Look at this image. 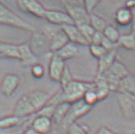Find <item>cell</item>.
<instances>
[{
	"label": "cell",
	"mask_w": 135,
	"mask_h": 134,
	"mask_svg": "<svg viewBox=\"0 0 135 134\" xmlns=\"http://www.w3.org/2000/svg\"><path fill=\"white\" fill-rule=\"evenodd\" d=\"M129 74L127 67L116 59L109 69L102 76L106 80L110 91L117 92L119 81Z\"/></svg>",
	"instance_id": "cell-3"
},
{
	"label": "cell",
	"mask_w": 135,
	"mask_h": 134,
	"mask_svg": "<svg viewBox=\"0 0 135 134\" xmlns=\"http://www.w3.org/2000/svg\"><path fill=\"white\" fill-rule=\"evenodd\" d=\"M31 1V0H16L18 7H19L20 10H22V11H25L26 10V5Z\"/></svg>",
	"instance_id": "cell-40"
},
{
	"label": "cell",
	"mask_w": 135,
	"mask_h": 134,
	"mask_svg": "<svg viewBox=\"0 0 135 134\" xmlns=\"http://www.w3.org/2000/svg\"><path fill=\"white\" fill-rule=\"evenodd\" d=\"M46 11L47 9H45L39 1H37V0H31L26 5L25 12H27L38 18H45Z\"/></svg>",
	"instance_id": "cell-25"
},
{
	"label": "cell",
	"mask_w": 135,
	"mask_h": 134,
	"mask_svg": "<svg viewBox=\"0 0 135 134\" xmlns=\"http://www.w3.org/2000/svg\"><path fill=\"white\" fill-rule=\"evenodd\" d=\"M89 51L91 55L97 59L101 58L107 52L101 44H89Z\"/></svg>",
	"instance_id": "cell-32"
},
{
	"label": "cell",
	"mask_w": 135,
	"mask_h": 134,
	"mask_svg": "<svg viewBox=\"0 0 135 134\" xmlns=\"http://www.w3.org/2000/svg\"><path fill=\"white\" fill-rule=\"evenodd\" d=\"M103 34L107 39L114 44H117L121 35L118 29L112 25H107L103 31Z\"/></svg>",
	"instance_id": "cell-28"
},
{
	"label": "cell",
	"mask_w": 135,
	"mask_h": 134,
	"mask_svg": "<svg viewBox=\"0 0 135 134\" xmlns=\"http://www.w3.org/2000/svg\"><path fill=\"white\" fill-rule=\"evenodd\" d=\"M101 1L102 0H84V8L86 9L88 14H91Z\"/></svg>",
	"instance_id": "cell-36"
},
{
	"label": "cell",
	"mask_w": 135,
	"mask_h": 134,
	"mask_svg": "<svg viewBox=\"0 0 135 134\" xmlns=\"http://www.w3.org/2000/svg\"><path fill=\"white\" fill-rule=\"evenodd\" d=\"M117 46L118 48H122L128 51L135 50V36L131 33L120 35L117 42Z\"/></svg>",
	"instance_id": "cell-26"
},
{
	"label": "cell",
	"mask_w": 135,
	"mask_h": 134,
	"mask_svg": "<svg viewBox=\"0 0 135 134\" xmlns=\"http://www.w3.org/2000/svg\"><path fill=\"white\" fill-rule=\"evenodd\" d=\"M60 27L65 33L70 42H73L77 45L89 46L90 43L84 37V35L81 33L79 28L76 25H64Z\"/></svg>",
	"instance_id": "cell-12"
},
{
	"label": "cell",
	"mask_w": 135,
	"mask_h": 134,
	"mask_svg": "<svg viewBox=\"0 0 135 134\" xmlns=\"http://www.w3.org/2000/svg\"><path fill=\"white\" fill-rule=\"evenodd\" d=\"M50 24L56 26H62L64 25H73L74 24L73 19L66 11H56V10H47L45 16Z\"/></svg>",
	"instance_id": "cell-9"
},
{
	"label": "cell",
	"mask_w": 135,
	"mask_h": 134,
	"mask_svg": "<svg viewBox=\"0 0 135 134\" xmlns=\"http://www.w3.org/2000/svg\"><path fill=\"white\" fill-rule=\"evenodd\" d=\"M65 63L63 59L55 53H52L49 63V77L54 82H60L61 76L65 68Z\"/></svg>",
	"instance_id": "cell-10"
},
{
	"label": "cell",
	"mask_w": 135,
	"mask_h": 134,
	"mask_svg": "<svg viewBox=\"0 0 135 134\" xmlns=\"http://www.w3.org/2000/svg\"><path fill=\"white\" fill-rule=\"evenodd\" d=\"M56 105H52V104H47L46 106H45L42 109H41L39 111H37L36 113L37 115H41V116H45L48 117L49 118L52 119L53 112H54V109H55Z\"/></svg>",
	"instance_id": "cell-35"
},
{
	"label": "cell",
	"mask_w": 135,
	"mask_h": 134,
	"mask_svg": "<svg viewBox=\"0 0 135 134\" xmlns=\"http://www.w3.org/2000/svg\"><path fill=\"white\" fill-rule=\"evenodd\" d=\"M31 117L21 118L15 115H11V116H7V117L0 118V130L9 129V128L16 127L18 125H22L26 121H28Z\"/></svg>",
	"instance_id": "cell-22"
},
{
	"label": "cell",
	"mask_w": 135,
	"mask_h": 134,
	"mask_svg": "<svg viewBox=\"0 0 135 134\" xmlns=\"http://www.w3.org/2000/svg\"><path fill=\"white\" fill-rule=\"evenodd\" d=\"M67 134H88V128L86 125L77 123H72L66 128Z\"/></svg>",
	"instance_id": "cell-29"
},
{
	"label": "cell",
	"mask_w": 135,
	"mask_h": 134,
	"mask_svg": "<svg viewBox=\"0 0 135 134\" xmlns=\"http://www.w3.org/2000/svg\"><path fill=\"white\" fill-rule=\"evenodd\" d=\"M0 58H3V57H2V56H1V55H0Z\"/></svg>",
	"instance_id": "cell-45"
},
{
	"label": "cell",
	"mask_w": 135,
	"mask_h": 134,
	"mask_svg": "<svg viewBox=\"0 0 135 134\" xmlns=\"http://www.w3.org/2000/svg\"><path fill=\"white\" fill-rule=\"evenodd\" d=\"M19 52V61L24 66H30L38 63L37 56L33 52L28 43H23L18 45Z\"/></svg>",
	"instance_id": "cell-17"
},
{
	"label": "cell",
	"mask_w": 135,
	"mask_h": 134,
	"mask_svg": "<svg viewBox=\"0 0 135 134\" xmlns=\"http://www.w3.org/2000/svg\"><path fill=\"white\" fill-rule=\"evenodd\" d=\"M21 134H40V133H38L37 132H36V131L30 125V126L26 127V128L22 131V132Z\"/></svg>",
	"instance_id": "cell-41"
},
{
	"label": "cell",
	"mask_w": 135,
	"mask_h": 134,
	"mask_svg": "<svg viewBox=\"0 0 135 134\" xmlns=\"http://www.w3.org/2000/svg\"><path fill=\"white\" fill-rule=\"evenodd\" d=\"M95 134H118V133L112 131L111 129H110L109 128L106 126H103L96 132Z\"/></svg>",
	"instance_id": "cell-39"
},
{
	"label": "cell",
	"mask_w": 135,
	"mask_h": 134,
	"mask_svg": "<svg viewBox=\"0 0 135 134\" xmlns=\"http://www.w3.org/2000/svg\"><path fill=\"white\" fill-rule=\"evenodd\" d=\"M27 95L31 104L34 107L36 113L46 106L51 98L47 92L41 90H34Z\"/></svg>",
	"instance_id": "cell-14"
},
{
	"label": "cell",
	"mask_w": 135,
	"mask_h": 134,
	"mask_svg": "<svg viewBox=\"0 0 135 134\" xmlns=\"http://www.w3.org/2000/svg\"><path fill=\"white\" fill-rule=\"evenodd\" d=\"M117 52L118 48L107 51L101 58L98 59L96 76H102L109 69V68L117 59Z\"/></svg>",
	"instance_id": "cell-15"
},
{
	"label": "cell",
	"mask_w": 135,
	"mask_h": 134,
	"mask_svg": "<svg viewBox=\"0 0 135 134\" xmlns=\"http://www.w3.org/2000/svg\"><path fill=\"white\" fill-rule=\"evenodd\" d=\"M64 8L76 7H84V0H62Z\"/></svg>",
	"instance_id": "cell-37"
},
{
	"label": "cell",
	"mask_w": 135,
	"mask_h": 134,
	"mask_svg": "<svg viewBox=\"0 0 135 134\" xmlns=\"http://www.w3.org/2000/svg\"><path fill=\"white\" fill-rule=\"evenodd\" d=\"M0 25L11 26L30 33L36 30L33 25L17 15L2 3H0Z\"/></svg>",
	"instance_id": "cell-2"
},
{
	"label": "cell",
	"mask_w": 135,
	"mask_h": 134,
	"mask_svg": "<svg viewBox=\"0 0 135 134\" xmlns=\"http://www.w3.org/2000/svg\"><path fill=\"white\" fill-rule=\"evenodd\" d=\"M66 12L69 14L71 18L73 19L74 25L80 26L83 24L89 23V15L84 7H69L65 8Z\"/></svg>",
	"instance_id": "cell-16"
},
{
	"label": "cell",
	"mask_w": 135,
	"mask_h": 134,
	"mask_svg": "<svg viewBox=\"0 0 135 134\" xmlns=\"http://www.w3.org/2000/svg\"><path fill=\"white\" fill-rule=\"evenodd\" d=\"M31 74L33 76V78L37 79V80H40L41 79L44 75H45V68L41 63H36L35 64L32 65L31 67Z\"/></svg>",
	"instance_id": "cell-34"
},
{
	"label": "cell",
	"mask_w": 135,
	"mask_h": 134,
	"mask_svg": "<svg viewBox=\"0 0 135 134\" xmlns=\"http://www.w3.org/2000/svg\"><path fill=\"white\" fill-rule=\"evenodd\" d=\"M89 24L95 31L101 33H103V31L107 26V23L104 18L94 13H91L89 15Z\"/></svg>",
	"instance_id": "cell-27"
},
{
	"label": "cell",
	"mask_w": 135,
	"mask_h": 134,
	"mask_svg": "<svg viewBox=\"0 0 135 134\" xmlns=\"http://www.w3.org/2000/svg\"><path fill=\"white\" fill-rule=\"evenodd\" d=\"M133 134H135V133H133Z\"/></svg>",
	"instance_id": "cell-46"
},
{
	"label": "cell",
	"mask_w": 135,
	"mask_h": 134,
	"mask_svg": "<svg viewBox=\"0 0 135 134\" xmlns=\"http://www.w3.org/2000/svg\"><path fill=\"white\" fill-rule=\"evenodd\" d=\"M80 31L81 32V33L84 35V37L88 40V41L91 44V40L94 35V33H95V30L91 27V26L88 23V24H83L80 26H76Z\"/></svg>",
	"instance_id": "cell-31"
},
{
	"label": "cell",
	"mask_w": 135,
	"mask_h": 134,
	"mask_svg": "<svg viewBox=\"0 0 135 134\" xmlns=\"http://www.w3.org/2000/svg\"><path fill=\"white\" fill-rule=\"evenodd\" d=\"M93 106H91L88 104H86L83 99L79 100L73 104H71L69 110L65 118L64 119L63 122L60 125L63 129L66 131V128L69 125L72 123L76 121L79 118L84 117L87 113H88L91 110Z\"/></svg>",
	"instance_id": "cell-4"
},
{
	"label": "cell",
	"mask_w": 135,
	"mask_h": 134,
	"mask_svg": "<svg viewBox=\"0 0 135 134\" xmlns=\"http://www.w3.org/2000/svg\"><path fill=\"white\" fill-rule=\"evenodd\" d=\"M30 126L40 134H48L52 130L53 124L51 118L35 113L32 118Z\"/></svg>",
	"instance_id": "cell-13"
},
{
	"label": "cell",
	"mask_w": 135,
	"mask_h": 134,
	"mask_svg": "<svg viewBox=\"0 0 135 134\" xmlns=\"http://www.w3.org/2000/svg\"><path fill=\"white\" fill-rule=\"evenodd\" d=\"M133 14L132 10L126 7L118 8L114 15L115 22L120 26H126L130 25L133 21Z\"/></svg>",
	"instance_id": "cell-18"
},
{
	"label": "cell",
	"mask_w": 135,
	"mask_h": 134,
	"mask_svg": "<svg viewBox=\"0 0 135 134\" xmlns=\"http://www.w3.org/2000/svg\"><path fill=\"white\" fill-rule=\"evenodd\" d=\"M3 0H0V3H3Z\"/></svg>",
	"instance_id": "cell-44"
},
{
	"label": "cell",
	"mask_w": 135,
	"mask_h": 134,
	"mask_svg": "<svg viewBox=\"0 0 135 134\" xmlns=\"http://www.w3.org/2000/svg\"><path fill=\"white\" fill-rule=\"evenodd\" d=\"M82 99L86 104H88L91 106H94L99 102L96 92L95 91V85L93 87H91L85 91Z\"/></svg>",
	"instance_id": "cell-30"
},
{
	"label": "cell",
	"mask_w": 135,
	"mask_h": 134,
	"mask_svg": "<svg viewBox=\"0 0 135 134\" xmlns=\"http://www.w3.org/2000/svg\"><path fill=\"white\" fill-rule=\"evenodd\" d=\"M116 98L122 115L126 118L135 117V96L123 92H116Z\"/></svg>",
	"instance_id": "cell-7"
},
{
	"label": "cell",
	"mask_w": 135,
	"mask_h": 134,
	"mask_svg": "<svg viewBox=\"0 0 135 134\" xmlns=\"http://www.w3.org/2000/svg\"><path fill=\"white\" fill-rule=\"evenodd\" d=\"M71 104L67 102H62L56 105L54 112L52 117V121L53 125L60 126L65 118L69 110Z\"/></svg>",
	"instance_id": "cell-20"
},
{
	"label": "cell",
	"mask_w": 135,
	"mask_h": 134,
	"mask_svg": "<svg viewBox=\"0 0 135 134\" xmlns=\"http://www.w3.org/2000/svg\"><path fill=\"white\" fill-rule=\"evenodd\" d=\"M117 92L128 93L135 96V77L129 74L122 79L118 83Z\"/></svg>",
	"instance_id": "cell-23"
},
{
	"label": "cell",
	"mask_w": 135,
	"mask_h": 134,
	"mask_svg": "<svg viewBox=\"0 0 135 134\" xmlns=\"http://www.w3.org/2000/svg\"><path fill=\"white\" fill-rule=\"evenodd\" d=\"M36 113V110L33 105L31 104L28 95H22L16 102L13 115L17 116L21 118L29 117L33 116Z\"/></svg>",
	"instance_id": "cell-8"
},
{
	"label": "cell",
	"mask_w": 135,
	"mask_h": 134,
	"mask_svg": "<svg viewBox=\"0 0 135 134\" xmlns=\"http://www.w3.org/2000/svg\"><path fill=\"white\" fill-rule=\"evenodd\" d=\"M0 55L3 58H10L19 60L18 45L0 41Z\"/></svg>",
	"instance_id": "cell-24"
},
{
	"label": "cell",
	"mask_w": 135,
	"mask_h": 134,
	"mask_svg": "<svg viewBox=\"0 0 135 134\" xmlns=\"http://www.w3.org/2000/svg\"><path fill=\"white\" fill-rule=\"evenodd\" d=\"M125 7L129 8V9L133 10L135 7V0H127V1L126 2Z\"/></svg>",
	"instance_id": "cell-43"
},
{
	"label": "cell",
	"mask_w": 135,
	"mask_h": 134,
	"mask_svg": "<svg viewBox=\"0 0 135 134\" xmlns=\"http://www.w3.org/2000/svg\"><path fill=\"white\" fill-rule=\"evenodd\" d=\"M103 38V34L101 32H97L95 31V33H94L91 40V44H100L101 41Z\"/></svg>",
	"instance_id": "cell-38"
},
{
	"label": "cell",
	"mask_w": 135,
	"mask_h": 134,
	"mask_svg": "<svg viewBox=\"0 0 135 134\" xmlns=\"http://www.w3.org/2000/svg\"><path fill=\"white\" fill-rule=\"evenodd\" d=\"M73 80V76L71 74V72L69 68H68V67L66 66L65 68H64V71L61 76V78L60 80V82H59L60 83L61 90L64 89Z\"/></svg>",
	"instance_id": "cell-33"
},
{
	"label": "cell",
	"mask_w": 135,
	"mask_h": 134,
	"mask_svg": "<svg viewBox=\"0 0 135 134\" xmlns=\"http://www.w3.org/2000/svg\"><path fill=\"white\" fill-rule=\"evenodd\" d=\"M95 85V91L97 95L98 101H103L107 98L109 93L110 92L108 84L103 76H96L95 81L93 82Z\"/></svg>",
	"instance_id": "cell-19"
},
{
	"label": "cell",
	"mask_w": 135,
	"mask_h": 134,
	"mask_svg": "<svg viewBox=\"0 0 135 134\" xmlns=\"http://www.w3.org/2000/svg\"><path fill=\"white\" fill-rule=\"evenodd\" d=\"M94 87V83L84 82L80 80H73L64 89L55 95L49 102V104L57 105L62 102L73 104L83 98L85 91Z\"/></svg>",
	"instance_id": "cell-1"
},
{
	"label": "cell",
	"mask_w": 135,
	"mask_h": 134,
	"mask_svg": "<svg viewBox=\"0 0 135 134\" xmlns=\"http://www.w3.org/2000/svg\"><path fill=\"white\" fill-rule=\"evenodd\" d=\"M33 52L41 56L49 52V39L43 31L35 30L32 33L30 43H28Z\"/></svg>",
	"instance_id": "cell-6"
},
{
	"label": "cell",
	"mask_w": 135,
	"mask_h": 134,
	"mask_svg": "<svg viewBox=\"0 0 135 134\" xmlns=\"http://www.w3.org/2000/svg\"><path fill=\"white\" fill-rule=\"evenodd\" d=\"M20 78L14 73L7 74L0 84V91L6 97H11L16 91L20 84Z\"/></svg>",
	"instance_id": "cell-11"
},
{
	"label": "cell",
	"mask_w": 135,
	"mask_h": 134,
	"mask_svg": "<svg viewBox=\"0 0 135 134\" xmlns=\"http://www.w3.org/2000/svg\"><path fill=\"white\" fill-rule=\"evenodd\" d=\"M42 31L49 39V52L51 53H55L69 42L67 35L60 26L55 28L46 27Z\"/></svg>",
	"instance_id": "cell-5"
},
{
	"label": "cell",
	"mask_w": 135,
	"mask_h": 134,
	"mask_svg": "<svg viewBox=\"0 0 135 134\" xmlns=\"http://www.w3.org/2000/svg\"><path fill=\"white\" fill-rule=\"evenodd\" d=\"M132 11H133V21L131 22V33L135 36V7L132 10Z\"/></svg>",
	"instance_id": "cell-42"
},
{
	"label": "cell",
	"mask_w": 135,
	"mask_h": 134,
	"mask_svg": "<svg viewBox=\"0 0 135 134\" xmlns=\"http://www.w3.org/2000/svg\"><path fill=\"white\" fill-rule=\"evenodd\" d=\"M78 52H79L78 45L69 41L64 46H63L60 49L56 52L55 54L57 56H59L61 59L65 61L75 57L78 54Z\"/></svg>",
	"instance_id": "cell-21"
}]
</instances>
